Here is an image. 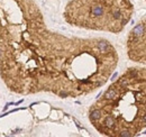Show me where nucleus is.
<instances>
[{
	"mask_svg": "<svg viewBox=\"0 0 146 137\" xmlns=\"http://www.w3.org/2000/svg\"><path fill=\"white\" fill-rule=\"evenodd\" d=\"M133 14L131 0H70L64 8L63 18L76 28L119 34Z\"/></svg>",
	"mask_w": 146,
	"mask_h": 137,
	"instance_id": "3",
	"label": "nucleus"
},
{
	"mask_svg": "<svg viewBox=\"0 0 146 137\" xmlns=\"http://www.w3.org/2000/svg\"><path fill=\"white\" fill-rule=\"evenodd\" d=\"M92 127L109 137L137 136L146 129V67L128 68L88 111Z\"/></svg>",
	"mask_w": 146,
	"mask_h": 137,
	"instance_id": "2",
	"label": "nucleus"
},
{
	"mask_svg": "<svg viewBox=\"0 0 146 137\" xmlns=\"http://www.w3.org/2000/svg\"><path fill=\"white\" fill-rule=\"evenodd\" d=\"M126 53L130 61L146 67V17L129 31L126 38Z\"/></svg>",
	"mask_w": 146,
	"mask_h": 137,
	"instance_id": "4",
	"label": "nucleus"
},
{
	"mask_svg": "<svg viewBox=\"0 0 146 137\" xmlns=\"http://www.w3.org/2000/svg\"><path fill=\"white\" fill-rule=\"evenodd\" d=\"M145 1H146V0H145Z\"/></svg>",
	"mask_w": 146,
	"mask_h": 137,
	"instance_id": "5",
	"label": "nucleus"
},
{
	"mask_svg": "<svg viewBox=\"0 0 146 137\" xmlns=\"http://www.w3.org/2000/svg\"><path fill=\"white\" fill-rule=\"evenodd\" d=\"M118 61L104 37L51 29L36 0H0V79L10 92L84 97L108 82Z\"/></svg>",
	"mask_w": 146,
	"mask_h": 137,
	"instance_id": "1",
	"label": "nucleus"
}]
</instances>
